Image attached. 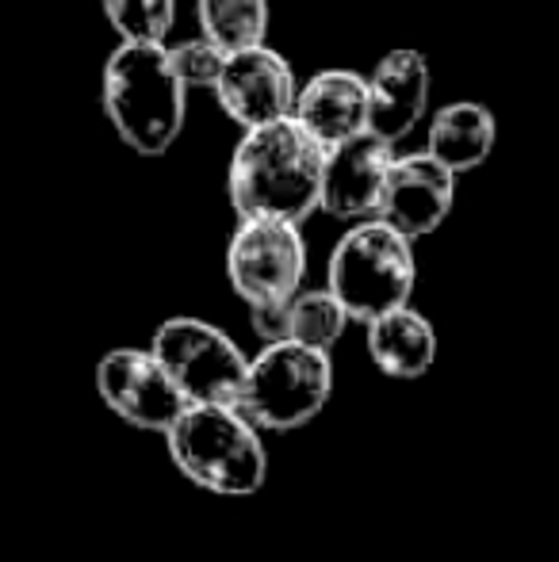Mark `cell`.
Here are the masks:
<instances>
[{"label": "cell", "mask_w": 559, "mask_h": 562, "mask_svg": "<svg viewBox=\"0 0 559 562\" xmlns=\"http://www.w3.org/2000/svg\"><path fill=\"white\" fill-rule=\"evenodd\" d=\"M97 394L123 425L138 432H169L188 398L149 348H112L97 363Z\"/></svg>", "instance_id": "ba28073f"}, {"label": "cell", "mask_w": 559, "mask_h": 562, "mask_svg": "<svg viewBox=\"0 0 559 562\" xmlns=\"http://www.w3.org/2000/svg\"><path fill=\"white\" fill-rule=\"evenodd\" d=\"M494 138H499V123H494L491 108L476 104V100L445 104L429 119V154L456 177L479 169L491 157Z\"/></svg>", "instance_id": "9a60e30c"}, {"label": "cell", "mask_w": 559, "mask_h": 562, "mask_svg": "<svg viewBox=\"0 0 559 562\" xmlns=\"http://www.w3.org/2000/svg\"><path fill=\"white\" fill-rule=\"evenodd\" d=\"M169 61H172V74L180 77L188 92L192 89H215L219 74L226 66V50L219 43H211L208 35H195L185 38V43L169 46Z\"/></svg>", "instance_id": "d6986e66"}, {"label": "cell", "mask_w": 559, "mask_h": 562, "mask_svg": "<svg viewBox=\"0 0 559 562\" xmlns=\"http://www.w3.org/2000/svg\"><path fill=\"white\" fill-rule=\"evenodd\" d=\"M425 108H429V61H425V54L411 50V46L388 50L368 77V131L395 146L422 123Z\"/></svg>", "instance_id": "7c38bea8"}, {"label": "cell", "mask_w": 559, "mask_h": 562, "mask_svg": "<svg viewBox=\"0 0 559 562\" xmlns=\"http://www.w3.org/2000/svg\"><path fill=\"white\" fill-rule=\"evenodd\" d=\"M391 161H395V146L372 131L329 146L318 180V211L337 218V223L376 218L383 188H388Z\"/></svg>", "instance_id": "30bf717a"}, {"label": "cell", "mask_w": 559, "mask_h": 562, "mask_svg": "<svg viewBox=\"0 0 559 562\" xmlns=\"http://www.w3.org/2000/svg\"><path fill=\"white\" fill-rule=\"evenodd\" d=\"M414 283H418L414 241L383 218L349 223L329 252L326 288L345 306L349 322L360 326L411 303Z\"/></svg>", "instance_id": "277c9868"}, {"label": "cell", "mask_w": 559, "mask_h": 562, "mask_svg": "<svg viewBox=\"0 0 559 562\" xmlns=\"http://www.w3.org/2000/svg\"><path fill=\"white\" fill-rule=\"evenodd\" d=\"M100 104L112 131L142 157H161L185 131L188 89L165 43H120L104 61Z\"/></svg>", "instance_id": "7a4b0ae2"}, {"label": "cell", "mask_w": 559, "mask_h": 562, "mask_svg": "<svg viewBox=\"0 0 559 562\" xmlns=\"http://www.w3.org/2000/svg\"><path fill=\"white\" fill-rule=\"evenodd\" d=\"M291 115L322 149L357 138L368 131V77L353 69H322L299 85Z\"/></svg>", "instance_id": "4fadbf2b"}, {"label": "cell", "mask_w": 559, "mask_h": 562, "mask_svg": "<svg viewBox=\"0 0 559 562\" xmlns=\"http://www.w3.org/2000/svg\"><path fill=\"white\" fill-rule=\"evenodd\" d=\"M329 394H334L329 352L299 340H272L257 356H249L234 406L261 432H295L326 409Z\"/></svg>", "instance_id": "5b68a950"}, {"label": "cell", "mask_w": 559, "mask_h": 562, "mask_svg": "<svg viewBox=\"0 0 559 562\" xmlns=\"http://www.w3.org/2000/svg\"><path fill=\"white\" fill-rule=\"evenodd\" d=\"M368 360L388 379H422L437 363V329L411 303L365 322Z\"/></svg>", "instance_id": "5bb4252c"}, {"label": "cell", "mask_w": 559, "mask_h": 562, "mask_svg": "<svg viewBox=\"0 0 559 562\" xmlns=\"http://www.w3.org/2000/svg\"><path fill=\"white\" fill-rule=\"evenodd\" d=\"M249 326L254 334L272 345V340H288V299L280 303H261V306H249Z\"/></svg>", "instance_id": "ffe728a7"}, {"label": "cell", "mask_w": 559, "mask_h": 562, "mask_svg": "<svg viewBox=\"0 0 559 562\" xmlns=\"http://www.w3.org/2000/svg\"><path fill=\"white\" fill-rule=\"evenodd\" d=\"M165 448L192 486L219 497H249L269 479L261 429L226 402H188L165 432Z\"/></svg>", "instance_id": "3957f363"}, {"label": "cell", "mask_w": 559, "mask_h": 562, "mask_svg": "<svg viewBox=\"0 0 559 562\" xmlns=\"http://www.w3.org/2000/svg\"><path fill=\"white\" fill-rule=\"evenodd\" d=\"M120 43H165L177 20V0H100Z\"/></svg>", "instance_id": "ac0fdd59"}, {"label": "cell", "mask_w": 559, "mask_h": 562, "mask_svg": "<svg viewBox=\"0 0 559 562\" xmlns=\"http://www.w3.org/2000/svg\"><path fill=\"white\" fill-rule=\"evenodd\" d=\"M269 0H195L200 35L219 43L226 54L261 46L269 35Z\"/></svg>", "instance_id": "2e32d148"}, {"label": "cell", "mask_w": 559, "mask_h": 562, "mask_svg": "<svg viewBox=\"0 0 559 562\" xmlns=\"http://www.w3.org/2000/svg\"><path fill=\"white\" fill-rule=\"evenodd\" d=\"M149 352L165 363L188 402H226L234 406L246 379L249 356L238 340L203 318H165L149 337Z\"/></svg>", "instance_id": "8992f818"}, {"label": "cell", "mask_w": 559, "mask_h": 562, "mask_svg": "<svg viewBox=\"0 0 559 562\" xmlns=\"http://www.w3.org/2000/svg\"><path fill=\"white\" fill-rule=\"evenodd\" d=\"M326 149L299 126L295 115L249 126L226 169V200L238 218L303 223L318 211V180Z\"/></svg>", "instance_id": "6da1fadb"}, {"label": "cell", "mask_w": 559, "mask_h": 562, "mask_svg": "<svg viewBox=\"0 0 559 562\" xmlns=\"http://www.w3.org/2000/svg\"><path fill=\"white\" fill-rule=\"evenodd\" d=\"M215 100L231 123L242 131L288 119L295 112L299 81L291 61L272 46H249V50L226 54V66L215 81Z\"/></svg>", "instance_id": "9c48e42d"}, {"label": "cell", "mask_w": 559, "mask_h": 562, "mask_svg": "<svg viewBox=\"0 0 559 562\" xmlns=\"http://www.w3.org/2000/svg\"><path fill=\"white\" fill-rule=\"evenodd\" d=\"M306 245L288 218H238L226 245V280L246 306L280 303L303 288Z\"/></svg>", "instance_id": "52a82bcc"}, {"label": "cell", "mask_w": 559, "mask_h": 562, "mask_svg": "<svg viewBox=\"0 0 559 562\" xmlns=\"http://www.w3.org/2000/svg\"><path fill=\"white\" fill-rule=\"evenodd\" d=\"M345 329H349V314L329 288H299L288 299V340L329 352L345 337Z\"/></svg>", "instance_id": "e0dca14e"}, {"label": "cell", "mask_w": 559, "mask_h": 562, "mask_svg": "<svg viewBox=\"0 0 559 562\" xmlns=\"http://www.w3.org/2000/svg\"><path fill=\"white\" fill-rule=\"evenodd\" d=\"M456 203V172L445 169L429 149L403 154L391 161L388 188H383L380 215L388 226L406 234L411 241L440 229Z\"/></svg>", "instance_id": "8fae6325"}]
</instances>
